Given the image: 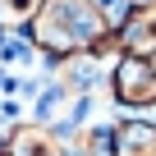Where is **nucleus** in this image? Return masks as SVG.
<instances>
[{
  "label": "nucleus",
  "instance_id": "7",
  "mask_svg": "<svg viewBox=\"0 0 156 156\" xmlns=\"http://www.w3.org/2000/svg\"><path fill=\"white\" fill-rule=\"evenodd\" d=\"M60 101H64V92H41V97H37V119L55 115V110H60Z\"/></svg>",
  "mask_w": 156,
  "mask_h": 156
},
{
  "label": "nucleus",
  "instance_id": "6",
  "mask_svg": "<svg viewBox=\"0 0 156 156\" xmlns=\"http://www.w3.org/2000/svg\"><path fill=\"white\" fill-rule=\"evenodd\" d=\"M60 78H64V83H69V92H78V97H83V92H92V64H83V60H69L64 69H60Z\"/></svg>",
  "mask_w": 156,
  "mask_h": 156
},
{
  "label": "nucleus",
  "instance_id": "8",
  "mask_svg": "<svg viewBox=\"0 0 156 156\" xmlns=\"http://www.w3.org/2000/svg\"><path fill=\"white\" fill-rule=\"evenodd\" d=\"M138 5H147V0H138Z\"/></svg>",
  "mask_w": 156,
  "mask_h": 156
},
{
  "label": "nucleus",
  "instance_id": "1",
  "mask_svg": "<svg viewBox=\"0 0 156 156\" xmlns=\"http://www.w3.org/2000/svg\"><path fill=\"white\" fill-rule=\"evenodd\" d=\"M106 14L97 9V0H37V9L28 19L32 41L55 55V60H73L83 51H97L106 41Z\"/></svg>",
  "mask_w": 156,
  "mask_h": 156
},
{
  "label": "nucleus",
  "instance_id": "3",
  "mask_svg": "<svg viewBox=\"0 0 156 156\" xmlns=\"http://www.w3.org/2000/svg\"><path fill=\"white\" fill-rule=\"evenodd\" d=\"M119 46L138 60L156 55V5H133L129 19L119 23Z\"/></svg>",
  "mask_w": 156,
  "mask_h": 156
},
{
  "label": "nucleus",
  "instance_id": "4",
  "mask_svg": "<svg viewBox=\"0 0 156 156\" xmlns=\"http://www.w3.org/2000/svg\"><path fill=\"white\" fill-rule=\"evenodd\" d=\"M0 156H64V147L55 142V133L46 124H19L5 147H0Z\"/></svg>",
  "mask_w": 156,
  "mask_h": 156
},
{
  "label": "nucleus",
  "instance_id": "5",
  "mask_svg": "<svg viewBox=\"0 0 156 156\" xmlns=\"http://www.w3.org/2000/svg\"><path fill=\"white\" fill-rule=\"evenodd\" d=\"M115 156H156V124L151 119H124L110 133Z\"/></svg>",
  "mask_w": 156,
  "mask_h": 156
},
{
  "label": "nucleus",
  "instance_id": "2",
  "mask_svg": "<svg viewBox=\"0 0 156 156\" xmlns=\"http://www.w3.org/2000/svg\"><path fill=\"white\" fill-rule=\"evenodd\" d=\"M115 97L124 106H156V64L151 60H138V55H124L115 64Z\"/></svg>",
  "mask_w": 156,
  "mask_h": 156
}]
</instances>
